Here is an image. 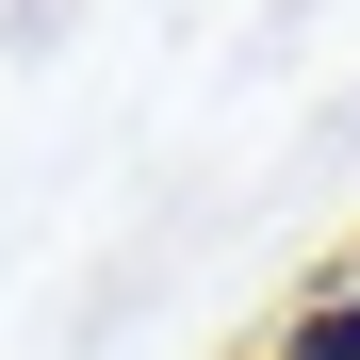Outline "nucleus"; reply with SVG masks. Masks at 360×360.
Wrapping results in <instances>:
<instances>
[{"mask_svg":"<svg viewBox=\"0 0 360 360\" xmlns=\"http://www.w3.org/2000/svg\"><path fill=\"white\" fill-rule=\"evenodd\" d=\"M262 344H278V360H360V278L311 262V278L278 295V328H262Z\"/></svg>","mask_w":360,"mask_h":360,"instance_id":"obj_1","label":"nucleus"},{"mask_svg":"<svg viewBox=\"0 0 360 360\" xmlns=\"http://www.w3.org/2000/svg\"><path fill=\"white\" fill-rule=\"evenodd\" d=\"M328 278H360V229H344V246H328Z\"/></svg>","mask_w":360,"mask_h":360,"instance_id":"obj_2","label":"nucleus"},{"mask_svg":"<svg viewBox=\"0 0 360 360\" xmlns=\"http://www.w3.org/2000/svg\"><path fill=\"white\" fill-rule=\"evenodd\" d=\"M229 360H278V344H229Z\"/></svg>","mask_w":360,"mask_h":360,"instance_id":"obj_3","label":"nucleus"}]
</instances>
